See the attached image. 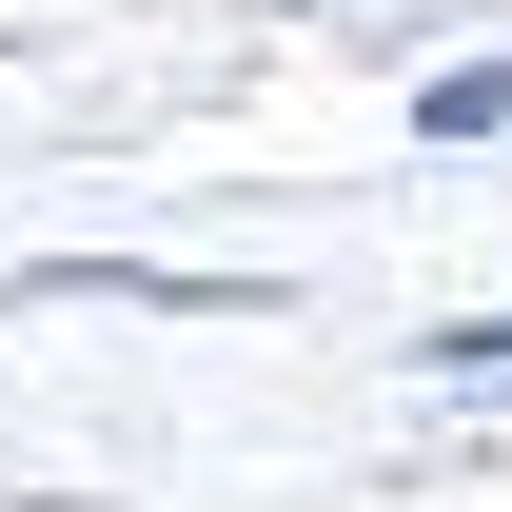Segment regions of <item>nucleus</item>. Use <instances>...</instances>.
<instances>
[{"label":"nucleus","mask_w":512,"mask_h":512,"mask_svg":"<svg viewBox=\"0 0 512 512\" xmlns=\"http://www.w3.org/2000/svg\"><path fill=\"white\" fill-rule=\"evenodd\" d=\"M414 138H434V158L512 138V60H434V79H414Z\"/></svg>","instance_id":"1"},{"label":"nucleus","mask_w":512,"mask_h":512,"mask_svg":"<svg viewBox=\"0 0 512 512\" xmlns=\"http://www.w3.org/2000/svg\"><path fill=\"white\" fill-rule=\"evenodd\" d=\"M414 375H434V394H493V375H512V296H493V316H434Z\"/></svg>","instance_id":"2"}]
</instances>
